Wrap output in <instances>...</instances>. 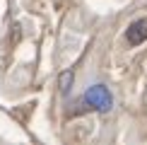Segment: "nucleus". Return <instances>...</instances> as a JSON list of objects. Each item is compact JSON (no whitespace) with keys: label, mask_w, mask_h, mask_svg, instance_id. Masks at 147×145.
Listing matches in <instances>:
<instances>
[{"label":"nucleus","mask_w":147,"mask_h":145,"mask_svg":"<svg viewBox=\"0 0 147 145\" xmlns=\"http://www.w3.org/2000/svg\"><path fill=\"white\" fill-rule=\"evenodd\" d=\"M72 70H68V72H63V75H60V80H58V85H60V92H70V87H72Z\"/></svg>","instance_id":"obj_3"},{"label":"nucleus","mask_w":147,"mask_h":145,"mask_svg":"<svg viewBox=\"0 0 147 145\" xmlns=\"http://www.w3.org/2000/svg\"><path fill=\"white\" fill-rule=\"evenodd\" d=\"M125 41L130 46H140L142 41H147V20H135L133 22L125 29Z\"/></svg>","instance_id":"obj_2"},{"label":"nucleus","mask_w":147,"mask_h":145,"mask_svg":"<svg viewBox=\"0 0 147 145\" xmlns=\"http://www.w3.org/2000/svg\"><path fill=\"white\" fill-rule=\"evenodd\" d=\"M82 99L89 104V109H96V111H111V106H113V94L104 85H92Z\"/></svg>","instance_id":"obj_1"}]
</instances>
